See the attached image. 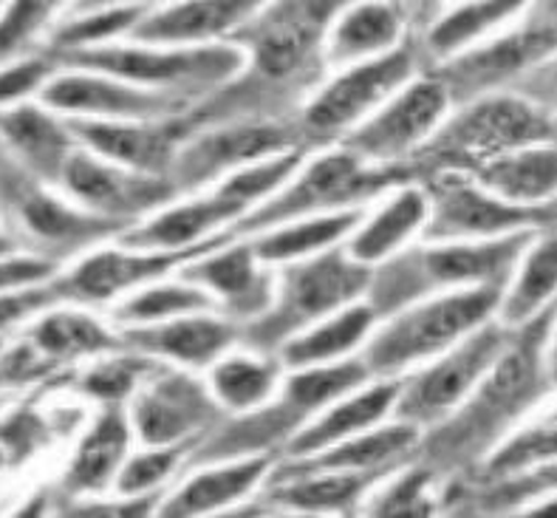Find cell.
I'll list each match as a JSON object with an SVG mask.
<instances>
[{"mask_svg": "<svg viewBox=\"0 0 557 518\" xmlns=\"http://www.w3.org/2000/svg\"><path fill=\"white\" fill-rule=\"evenodd\" d=\"M269 0H164L148 9L125 40L153 46H212L235 40Z\"/></svg>", "mask_w": 557, "mask_h": 518, "instance_id": "obj_21", "label": "cell"}, {"mask_svg": "<svg viewBox=\"0 0 557 518\" xmlns=\"http://www.w3.org/2000/svg\"><path fill=\"white\" fill-rule=\"evenodd\" d=\"M26 341L51 369H60L69 362L97 360V357L125 348L120 329H111L97 314L85 312V309H71V306L65 309L51 306L37 314Z\"/></svg>", "mask_w": 557, "mask_h": 518, "instance_id": "obj_32", "label": "cell"}, {"mask_svg": "<svg viewBox=\"0 0 557 518\" xmlns=\"http://www.w3.org/2000/svg\"><path fill=\"white\" fill-rule=\"evenodd\" d=\"M57 69L60 65L49 51L46 54H23V58L0 65V108L37 100L42 86L49 83Z\"/></svg>", "mask_w": 557, "mask_h": 518, "instance_id": "obj_48", "label": "cell"}, {"mask_svg": "<svg viewBox=\"0 0 557 518\" xmlns=\"http://www.w3.org/2000/svg\"><path fill=\"white\" fill-rule=\"evenodd\" d=\"M424 219H428V193L422 182L410 178L388 190V199L376 210H368L366 219L343 242V249L354 261L376 267L396 252H403L422 233Z\"/></svg>", "mask_w": 557, "mask_h": 518, "instance_id": "obj_30", "label": "cell"}, {"mask_svg": "<svg viewBox=\"0 0 557 518\" xmlns=\"http://www.w3.org/2000/svg\"><path fill=\"white\" fill-rule=\"evenodd\" d=\"M283 374L286 369L275 355L230 348L207 369V385L226 414H247L277 397Z\"/></svg>", "mask_w": 557, "mask_h": 518, "instance_id": "obj_38", "label": "cell"}, {"mask_svg": "<svg viewBox=\"0 0 557 518\" xmlns=\"http://www.w3.org/2000/svg\"><path fill=\"white\" fill-rule=\"evenodd\" d=\"M60 304L57 292L51 289V281L37 286H26V289L0 292V334H7L9 329L23 323L28 318H37L46 309Z\"/></svg>", "mask_w": 557, "mask_h": 518, "instance_id": "obj_49", "label": "cell"}, {"mask_svg": "<svg viewBox=\"0 0 557 518\" xmlns=\"http://www.w3.org/2000/svg\"><path fill=\"white\" fill-rule=\"evenodd\" d=\"M371 272L374 267L354 261L343 244L283 263L275 272V298L261 318L240 326V343L252 351L275 355L292 334L366 298Z\"/></svg>", "mask_w": 557, "mask_h": 518, "instance_id": "obj_7", "label": "cell"}, {"mask_svg": "<svg viewBox=\"0 0 557 518\" xmlns=\"http://www.w3.org/2000/svg\"><path fill=\"white\" fill-rule=\"evenodd\" d=\"M159 366L162 362L153 360V357L131 351V348H122V351H113V355L91 360V366L77 377V391H83L85 397L99 405L127 403V399L134 397V391Z\"/></svg>", "mask_w": 557, "mask_h": 518, "instance_id": "obj_45", "label": "cell"}, {"mask_svg": "<svg viewBox=\"0 0 557 518\" xmlns=\"http://www.w3.org/2000/svg\"><path fill=\"white\" fill-rule=\"evenodd\" d=\"M419 182L428 193L422 242H484L555 224V205H512L465 171L442 168L422 173Z\"/></svg>", "mask_w": 557, "mask_h": 518, "instance_id": "obj_9", "label": "cell"}, {"mask_svg": "<svg viewBox=\"0 0 557 518\" xmlns=\"http://www.w3.org/2000/svg\"><path fill=\"white\" fill-rule=\"evenodd\" d=\"M275 454H258L244 456V459H224L210 461V465H198L193 468L196 473L173 493L164 498L156 513L162 516H207V513H219L233 507L252 496L255 490L267 484L269 473L275 470Z\"/></svg>", "mask_w": 557, "mask_h": 518, "instance_id": "obj_29", "label": "cell"}, {"mask_svg": "<svg viewBox=\"0 0 557 518\" xmlns=\"http://www.w3.org/2000/svg\"><path fill=\"white\" fill-rule=\"evenodd\" d=\"M552 314L555 306L516 329L507 351L493 362L473 394L450 417L428 428L433 431L431 436L422 433L417 454L424 456L419 461L431 465L436 473L475 468L516 428L518 419L549 394L552 366H546V346Z\"/></svg>", "mask_w": 557, "mask_h": 518, "instance_id": "obj_1", "label": "cell"}, {"mask_svg": "<svg viewBox=\"0 0 557 518\" xmlns=\"http://www.w3.org/2000/svg\"><path fill=\"white\" fill-rule=\"evenodd\" d=\"M408 40L403 9L394 0H348L325 29L320 60L325 69H346L380 58Z\"/></svg>", "mask_w": 557, "mask_h": 518, "instance_id": "obj_26", "label": "cell"}, {"mask_svg": "<svg viewBox=\"0 0 557 518\" xmlns=\"http://www.w3.org/2000/svg\"><path fill=\"white\" fill-rule=\"evenodd\" d=\"M57 65L111 74L150 91L176 94L193 100L196 94L233 86L249 72V54L238 40L212 46H153L116 40L97 49L49 51Z\"/></svg>", "mask_w": 557, "mask_h": 518, "instance_id": "obj_4", "label": "cell"}, {"mask_svg": "<svg viewBox=\"0 0 557 518\" xmlns=\"http://www.w3.org/2000/svg\"><path fill=\"white\" fill-rule=\"evenodd\" d=\"M196 312H221V309L210 292L176 275L173 281H164V278L153 281V284L136 289L134 295L116 300L111 318L116 326H145V323H159V320Z\"/></svg>", "mask_w": 557, "mask_h": 518, "instance_id": "obj_41", "label": "cell"}, {"mask_svg": "<svg viewBox=\"0 0 557 518\" xmlns=\"http://www.w3.org/2000/svg\"><path fill=\"white\" fill-rule=\"evenodd\" d=\"M17 252H21V244H17V238H14L9 230H3V224H0V258L17 256Z\"/></svg>", "mask_w": 557, "mask_h": 518, "instance_id": "obj_52", "label": "cell"}, {"mask_svg": "<svg viewBox=\"0 0 557 518\" xmlns=\"http://www.w3.org/2000/svg\"><path fill=\"white\" fill-rule=\"evenodd\" d=\"M557 289V249H555V224L532 238L523 249L516 272L507 281L498 298L495 320L507 329H521L537 314L555 306Z\"/></svg>", "mask_w": 557, "mask_h": 518, "instance_id": "obj_35", "label": "cell"}, {"mask_svg": "<svg viewBox=\"0 0 557 518\" xmlns=\"http://www.w3.org/2000/svg\"><path fill=\"white\" fill-rule=\"evenodd\" d=\"M125 348L178 369H210L212 362L240 343V323L221 312L178 314V318L116 326Z\"/></svg>", "mask_w": 557, "mask_h": 518, "instance_id": "obj_20", "label": "cell"}, {"mask_svg": "<svg viewBox=\"0 0 557 518\" xmlns=\"http://www.w3.org/2000/svg\"><path fill=\"white\" fill-rule=\"evenodd\" d=\"M535 3L523 15V26L502 37H490L484 44L438 63L442 72L436 74L445 79L453 106L473 100L481 94L502 91L507 79L521 72H530L532 65H541L546 58H552L555 26H552V17L535 15Z\"/></svg>", "mask_w": 557, "mask_h": 518, "instance_id": "obj_17", "label": "cell"}, {"mask_svg": "<svg viewBox=\"0 0 557 518\" xmlns=\"http://www.w3.org/2000/svg\"><path fill=\"white\" fill-rule=\"evenodd\" d=\"M419 49L410 40L391 49L388 54L362 60V63L337 69L318 91L306 100L300 111V136L309 139H343L360 122L374 114L382 102H388L408 79L417 77Z\"/></svg>", "mask_w": 557, "mask_h": 518, "instance_id": "obj_10", "label": "cell"}, {"mask_svg": "<svg viewBox=\"0 0 557 518\" xmlns=\"http://www.w3.org/2000/svg\"><path fill=\"white\" fill-rule=\"evenodd\" d=\"M502 289L470 286L428 295L382 318L362 343V360L374 377H403L495 318Z\"/></svg>", "mask_w": 557, "mask_h": 518, "instance_id": "obj_5", "label": "cell"}, {"mask_svg": "<svg viewBox=\"0 0 557 518\" xmlns=\"http://www.w3.org/2000/svg\"><path fill=\"white\" fill-rule=\"evenodd\" d=\"M176 275L210 292L221 314L240 326L261 318L275 298V272L258 261L252 244L238 242V235L187 261Z\"/></svg>", "mask_w": 557, "mask_h": 518, "instance_id": "obj_18", "label": "cell"}, {"mask_svg": "<svg viewBox=\"0 0 557 518\" xmlns=\"http://www.w3.org/2000/svg\"><path fill=\"white\" fill-rule=\"evenodd\" d=\"M368 210L371 207H351V210H337V213L286 221V224L249 235V244H252L258 261H263L267 267H283V263L318 256L323 249L343 244L366 219Z\"/></svg>", "mask_w": 557, "mask_h": 518, "instance_id": "obj_36", "label": "cell"}, {"mask_svg": "<svg viewBox=\"0 0 557 518\" xmlns=\"http://www.w3.org/2000/svg\"><path fill=\"white\" fill-rule=\"evenodd\" d=\"M37 185L40 182L35 176L28 178V185H17L14 210H17V221L23 224V230L40 247L57 249L60 256H74L83 249H94L108 238H116L122 230L131 227L125 221L91 213L65 196H54L51 190H42Z\"/></svg>", "mask_w": 557, "mask_h": 518, "instance_id": "obj_22", "label": "cell"}, {"mask_svg": "<svg viewBox=\"0 0 557 518\" xmlns=\"http://www.w3.org/2000/svg\"><path fill=\"white\" fill-rule=\"evenodd\" d=\"M3 3H7V0H0V12H3Z\"/></svg>", "mask_w": 557, "mask_h": 518, "instance_id": "obj_55", "label": "cell"}, {"mask_svg": "<svg viewBox=\"0 0 557 518\" xmlns=\"http://www.w3.org/2000/svg\"><path fill=\"white\" fill-rule=\"evenodd\" d=\"M549 461H555V411L530 425L512 428L475 468L481 470L484 482H502L544 468Z\"/></svg>", "mask_w": 557, "mask_h": 518, "instance_id": "obj_42", "label": "cell"}, {"mask_svg": "<svg viewBox=\"0 0 557 518\" xmlns=\"http://www.w3.org/2000/svg\"><path fill=\"white\" fill-rule=\"evenodd\" d=\"M244 219V207L210 187L196 199L159 207L116 235V242L134 249H187L210 242L212 235L233 230Z\"/></svg>", "mask_w": 557, "mask_h": 518, "instance_id": "obj_23", "label": "cell"}, {"mask_svg": "<svg viewBox=\"0 0 557 518\" xmlns=\"http://www.w3.org/2000/svg\"><path fill=\"white\" fill-rule=\"evenodd\" d=\"M9 405V394H0V411Z\"/></svg>", "mask_w": 557, "mask_h": 518, "instance_id": "obj_53", "label": "cell"}, {"mask_svg": "<svg viewBox=\"0 0 557 518\" xmlns=\"http://www.w3.org/2000/svg\"><path fill=\"white\" fill-rule=\"evenodd\" d=\"M57 272H60V261L40 252H17V256L0 258V292L46 284Z\"/></svg>", "mask_w": 557, "mask_h": 518, "instance_id": "obj_50", "label": "cell"}, {"mask_svg": "<svg viewBox=\"0 0 557 518\" xmlns=\"http://www.w3.org/2000/svg\"><path fill=\"white\" fill-rule=\"evenodd\" d=\"M71 0H7L0 12V65L32 54L37 40L49 37Z\"/></svg>", "mask_w": 557, "mask_h": 518, "instance_id": "obj_46", "label": "cell"}, {"mask_svg": "<svg viewBox=\"0 0 557 518\" xmlns=\"http://www.w3.org/2000/svg\"><path fill=\"white\" fill-rule=\"evenodd\" d=\"M374 374L368 371L366 360L360 355L343 357L334 362H320V366H304V369H292L283 374L281 391L277 397L286 405H292L300 417L309 422L318 417L323 408L343 399L351 391L362 388L371 383ZM304 422V425H306Z\"/></svg>", "mask_w": 557, "mask_h": 518, "instance_id": "obj_39", "label": "cell"}, {"mask_svg": "<svg viewBox=\"0 0 557 518\" xmlns=\"http://www.w3.org/2000/svg\"><path fill=\"white\" fill-rule=\"evenodd\" d=\"M196 445H141L139 454H127L116 473L113 490L125 498L153 496L170 476L184 470V461Z\"/></svg>", "mask_w": 557, "mask_h": 518, "instance_id": "obj_47", "label": "cell"}, {"mask_svg": "<svg viewBox=\"0 0 557 518\" xmlns=\"http://www.w3.org/2000/svg\"><path fill=\"white\" fill-rule=\"evenodd\" d=\"M450 111L453 97L445 79L438 74L419 72L366 122L348 131L337 145L357 153L368 164H408L431 143V136Z\"/></svg>", "mask_w": 557, "mask_h": 518, "instance_id": "obj_12", "label": "cell"}, {"mask_svg": "<svg viewBox=\"0 0 557 518\" xmlns=\"http://www.w3.org/2000/svg\"><path fill=\"white\" fill-rule=\"evenodd\" d=\"M162 0H71V7L65 15H79V12H94V9L108 7H156Z\"/></svg>", "mask_w": 557, "mask_h": 518, "instance_id": "obj_51", "label": "cell"}, {"mask_svg": "<svg viewBox=\"0 0 557 518\" xmlns=\"http://www.w3.org/2000/svg\"><path fill=\"white\" fill-rule=\"evenodd\" d=\"M470 176L498 199L512 205H555L557 162L555 143L509 150L473 164Z\"/></svg>", "mask_w": 557, "mask_h": 518, "instance_id": "obj_34", "label": "cell"}, {"mask_svg": "<svg viewBox=\"0 0 557 518\" xmlns=\"http://www.w3.org/2000/svg\"><path fill=\"white\" fill-rule=\"evenodd\" d=\"M512 337L516 329L502 326L498 320L490 318L487 323L465 334L459 343H453L447 351L399 377L403 385L394 405V419H405L428 431L450 417L493 369V362L507 351Z\"/></svg>", "mask_w": 557, "mask_h": 518, "instance_id": "obj_8", "label": "cell"}, {"mask_svg": "<svg viewBox=\"0 0 557 518\" xmlns=\"http://www.w3.org/2000/svg\"><path fill=\"white\" fill-rule=\"evenodd\" d=\"M546 143H555V116L549 108L521 94L493 91L459 102L408 168L413 176L442 168L470 171L498 153Z\"/></svg>", "mask_w": 557, "mask_h": 518, "instance_id": "obj_3", "label": "cell"}, {"mask_svg": "<svg viewBox=\"0 0 557 518\" xmlns=\"http://www.w3.org/2000/svg\"><path fill=\"white\" fill-rule=\"evenodd\" d=\"M0 143L28 176L51 187H57L65 159L77 148L65 116L54 114L40 100L0 108Z\"/></svg>", "mask_w": 557, "mask_h": 518, "instance_id": "obj_25", "label": "cell"}, {"mask_svg": "<svg viewBox=\"0 0 557 518\" xmlns=\"http://www.w3.org/2000/svg\"><path fill=\"white\" fill-rule=\"evenodd\" d=\"M297 145H306L300 131L281 120H240L212 125L198 134L190 131L178 148L170 178L182 193L205 190L244 164L275 157Z\"/></svg>", "mask_w": 557, "mask_h": 518, "instance_id": "obj_14", "label": "cell"}, {"mask_svg": "<svg viewBox=\"0 0 557 518\" xmlns=\"http://www.w3.org/2000/svg\"><path fill=\"white\" fill-rule=\"evenodd\" d=\"M535 0H456L428 32V54L436 63L456 58L516 23Z\"/></svg>", "mask_w": 557, "mask_h": 518, "instance_id": "obj_37", "label": "cell"}, {"mask_svg": "<svg viewBox=\"0 0 557 518\" xmlns=\"http://www.w3.org/2000/svg\"><path fill=\"white\" fill-rule=\"evenodd\" d=\"M7 374H3V366H0V388H7Z\"/></svg>", "mask_w": 557, "mask_h": 518, "instance_id": "obj_54", "label": "cell"}, {"mask_svg": "<svg viewBox=\"0 0 557 518\" xmlns=\"http://www.w3.org/2000/svg\"><path fill=\"white\" fill-rule=\"evenodd\" d=\"M399 377H374L362 388L351 391L343 399L332 403L329 408L311 417L306 425L297 428L289 442L281 447L283 459H300L311 456L337 442L357 436L362 431L382 425L385 419L394 417V405L399 397Z\"/></svg>", "mask_w": 557, "mask_h": 518, "instance_id": "obj_24", "label": "cell"}, {"mask_svg": "<svg viewBox=\"0 0 557 518\" xmlns=\"http://www.w3.org/2000/svg\"><path fill=\"white\" fill-rule=\"evenodd\" d=\"M150 7H108L79 15H65L49 32V51L97 49V46L125 40L136 23L148 15Z\"/></svg>", "mask_w": 557, "mask_h": 518, "instance_id": "obj_43", "label": "cell"}, {"mask_svg": "<svg viewBox=\"0 0 557 518\" xmlns=\"http://www.w3.org/2000/svg\"><path fill=\"white\" fill-rule=\"evenodd\" d=\"M79 148L127 171L170 176L176 153L193 125L173 120H65Z\"/></svg>", "mask_w": 557, "mask_h": 518, "instance_id": "obj_19", "label": "cell"}, {"mask_svg": "<svg viewBox=\"0 0 557 518\" xmlns=\"http://www.w3.org/2000/svg\"><path fill=\"white\" fill-rule=\"evenodd\" d=\"M376 323H380V318L371 309V304L366 298L354 300L329 318L306 326L304 332L292 334L289 341L277 348L275 357L286 371L343 360V357H351L357 348H362Z\"/></svg>", "mask_w": 557, "mask_h": 518, "instance_id": "obj_33", "label": "cell"}, {"mask_svg": "<svg viewBox=\"0 0 557 518\" xmlns=\"http://www.w3.org/2000/svg\"><path fill=\"white\" fill-rule=\"evenodd\" d=\"M422 433V428L391 417L382 425L348 436L318 454L277 461L272 476L320 473V470H396L413 459Z\"/></svg>", "mask_w": 557, "mask_h": 518, "instance_id": "obj_27", "label": "cell"}, {"mask_svg": "<svg viewBox=\"0 0 557 518\" xmlns=\"http://www.w3.org/2000/svg\"><path fill=\"white\" fill-rule=\"evenodd\" d=\"M394 470H320V473H269V502L292 513H357L368 490Z\"/></svg>", "mask_w": 557, "mask_h": 518, "instance_id": "obj_31", "label": "cell"}, {"mask_svg": "<svg viewBox=\"0 0 557 518\" xmlns=\"http://www.w3.org/2000/svg\"><path fill=\"white\" fill-rule=\"evenodd\" d=\"M394 479H382L385 488L368 490L366 502L360 510L368 516H431L436 513V470L424 461H408L396 468Z\"/></svg>", "mask_w": 557, "mask_h": 518, "instance_id": "obj_44", "label": "cell"}, {"mask_svg": "<svg viewBox=\"0 0 557 518\" xmlns=\"http://www.w3.org/2000/svg\"><path fill=\"white\" fill-rule=\"evenodd\" d=\"M450 3H456V0H450Z\"/></svg>", "mask_w": 557, "mask_h": 518, "instance_id": "obj_56", "label": "cell"}, {"mask_svg": "<svg viewBox=\"0 0 557 518\" xmlns=\"http://www.w3.org/2000/svg\"><path fill=\"white\" fill-rule=\"evenodd\" d=\"M37 100L65 120H173L193 106L187 97L150 91L111 74L60 65Z\"/></svg>", "mask_w": 557, "mask_h": 518, "instance_id": "obj_16", "label": "cell"}, {"mask_svg": "<svg viewBox=\"0 0 557 518\" xmlns=\"http://www.w3.org/2000/svg\"><path fill=\"white\" fill-rule=\"evenodd\" d=\"M233 238V230H224V233L212 235L210 242L187 249H134L120 242L113 247H97L79 256L65 272H57L51 278V289L57 292L60 304H113L153 281L176 275L187 261L205 256Z\"/></svg>", "mask_w": 557, "mask_h": 518, "instance_id": "obj_11", "label": "cell"}, {"mask_svg": "<svg viewBox=\"0 0 557 518\" xmlns=\"http://www.w3.org/2000/svg\"><path fill=\"white\" fill-rule=\"evenodd\" d=\"M134 442V428L125 403L99 405L97 417L79 436L74 456L63 473L65 496L88 498L113 488Z\"/></svg>", "mask_w": 557, "mask_h": 518, "instance_id": "obj_28", "label": "cell"}, {"mask_svg": "<svg viewBox=\"0 0 557 518\" xmlns=\"http://www.w3.org/2000/svg\"><path fill=\"white\" fill-rule=\"evenodd\" d=\"M541 230H521L484 242H424L422 247H405L388 261L376 263L366 300L382 320L396 309L438 292L470 286L504 289L523 249L530 247Z\"/></svg>", "mask_w": 557, "mask_h": 518, "instance_id": "obj_2", "label": "cell"}, {"mask_svg": "<svg viewBox=\"0 0 557 518\" xmlns=\"http://www.w3.org/2000/svg\"><path fill=\"white\" fill-rule=\"evenodd\" d=\"M410 178L417 176L408 164H391V168L368 164L343 145H332L318 157H306L295 176L275 196H269L267 201L252 207L238 224H233V233L240 238L306 215L368 207V201L380 199Z\"/></svg>", "mask_w": 557, "mask_h": 518, "instance_id": "obj_6", "label": "cell"}, {"mask_svg": "<svg viewBox=\"0 0 557 518\" xmlns=\"http://www.w3.org/2000/svg\"><path fill=\"white\" fill-rule=\"evenodd\" d=\"M79 419V411H40L35 399L14 405L7 414L0 411V479L40 456V451L51 447V442L71 431Z\"/></svg>", "mask_w": 557, "mask_h": 518, "instance_id": "obj_40", "label": "cell"}, {"mask_svg": "<svg viewBox=\"0 0 557 518\" xmlns=\"http://www.w3.org/2000/svg\"><path fill=\"white\" fill-rule=\"evenodd\" d=\"M57 187L74 205L106 219L125 221V224H136L182 196L170 176L127 171L122 164L108 162L79 145L65 159Z\"/></svg>", "mask_w": 557, "mask_h": 518, "instance_id": "obj_15", "label": "cell"}, {"mask_svg": "<svg viewBox=\"0 0 557 518\" xmlns=\"http://www.w3.org/2000/svg\"><path fill=\"white\" fill-rule=\"evenodd\" d=\"M131 428L141 445H198L226 411L207 380L162 362L131 397Z\"/></svg>", "mask_w": 557, "mask_h": 518, "instance_id": "obj_13", "label": "cell"}]
</instances>
